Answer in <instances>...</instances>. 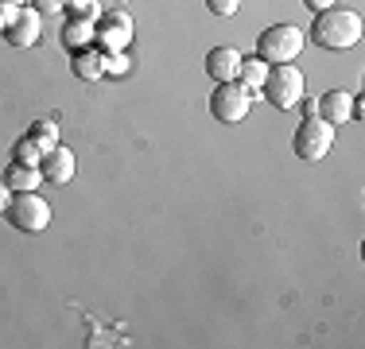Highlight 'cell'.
<instances>
[{
  "label": "cell",
  "mask_w": 365,
  "mask_h": 349,
  "mask_svg": "<svg viewBox=\"0 0 365 349\" xmlns=\"http://www.w3.org/2000/svg\"><path fill=\"white\" fill-rule=\"evenodd\" d=\"M361 39V16L350 8H323L311 20V43L323 51H346Z\"/></svg>",
  "instance_id": "obj_1"
},
{
  "label": "cell",
  "mask_w": 365,
  "mask_h": 349,
  "mask_svg": "<svg viewBox=\"0 0 365 349\" xmlns=\"http://www.w3.org/2000/svg\"><path fill=\"white\" fill-rule=\"evenodd\" d=\"M303 43H307L303 28H295V24H272V28L260 31V39H257V58L268 63V66L295 63L299 51H303Z\"/></svg>",
  "instance_id": "obj_2"
},
{
  "label": "cell",
  "mask_w": 365,
  "mask_h": 349,
  "mask_svg": "<svg viewBox=\"0 0 365 349\" xmlns=\"http://www.w3.org/2000/svg\"><path fill=\"white\" fill-rule=\"evenodd\" d=\"M260 93L268 98V105L280 113L295 109L303 101V70L292 66V63H280V66H268V78L260 85Z\"/></svg>",
  "instance_id": "obj_3"
},
{
  "label": "cell",
  "mask_w": 365,
  "mask_h": 349,
  "mask_svg": "<svg viewBox=\"0 0 365 349\" xmlns=\"http://www.w3.org/2000/svg\"><path fill=\"white\" fill-rule=\"evenodd\" d=\"M253 98L241 82H214V93H210V113L218 125H241L253 109Z\"/></svg>",
  "instance_id": "obj_4"
},
{
  "label": "cell",
  "mask_w": 365,
  "mask_h": 349,
  "mask_svg": "<svg viewBox=\"0 0 365 349\" xmlns=\"http://www.w3.org/2000/svg\"><path fill=\"white\" fill-rule=\"evenodd\" d=\"M4 217H8V225L20 229V233H43L51 225V206L43 194H36V190H24V194H12Z\"/></svg>",
  "instance_id": "obj_5"
},
{
  "label": "cell",
  "mask_w": 365,
  "mask_h": 349,
  "mask_svg": "<svg viewBox=\"0 0 365 349\" xmlns=\"http://www.w3.org/2000/svg\"><path fill=\"white\" fill-rule=\"evenodd\" d=\"M330 144H334V128H330L323 117H315V113H311L292 136V152L299 155V160H307V163L323 160V155L330 152Z\"/></svg>",
  "instance_id": "obj_6"
},
{
  "label": "cell",
  "mask_w": 365,
  "mask_h": 349,
  "mask_svg": "<svg viewBox=\"0 0 365 349\" xmlns=\"http://www.w3.org/2000/svg\"><path fill=\"white\" fill-rule=\"evenodd\" d=\"M74 171H78V163H74V152L71 147H51L47 155L39 160V174H43V182H51V187H66V182L74 179Z\"/></svg>",
  "instance_id": "obj_7"
},
{
  "label": "cell",
  "mask_w": 365,
  "mask_h": 349,
  "mask_svg": "<svg viewBox=\"0 0 365 349\" xmlns=\"http://www.w3.org/2000/svg\"><path fill=\"white\" fill-rule=\"evenodd\" d=\"M315 117H323L330 128L350 125V120H354V93H346V90H327L323 98L315 101Z\"/></svg>",
  "instance_id": "obj_8"
},
{
  "label": "cell",
  "mask_w": 365,
  "mask_h": 349,
  "mask_svg": "<svg viewBox=\"0 0 365 349\" xmlns=\"http://www.w3.org/2000/svg\"><path fill=\"white\" fill-rule=\"evenodd\" d=\"M39 31H43V24H39V12L36 8H16V16H12V24L4 28V39L12 43V47H31V43L39 39Z\"/></svg>",
  "instance_id": "obj_9"
},
{
  "label": "cell",
  "mask_w": 365,
  "mask_h": 349,
  "mask_svg": "<svg viewBox=\"0 0 365 349\" xmlns=\"http://www.w3.org/2000/svg\"><path fill=\"white\" fill-rule=\"evenodd\" d=\"M93 39H98L101 47H109V51H120L128 39H133V20H128L120 8H113L109 16H101V31L93 35Z\"/></svg>",
  "instance_id": "obj_10"
},
{
  "label": "cell",
  "mask_w": 365,
  "mask_h": 349,
  "mask_svg": "<svg viewBox=\"0 0 365 349\" xmlns=\"http://www.w3.org/2000/svg\"><path fill=\"white\" fill-rule=\"evenodd\" d=\"M237 66H241V55L233 47H214L206 55V74L214 82H237Z\"/></svg>",
  "instance_id": "obj_11"
},
{
  "label": "cell",
  "mask_w": 365,
  "mask_h": 349,
  "mask_svg": "<svg viewBox=\"0 0 365 349\" xmlns=\"http://www.w3.org/2000/svg\"><path fill=\"white\" fill-rule=\"evenodd\" d=\"M0 179H4V187L12 190V194H24V190H36V187H39L43 174H39V167H31V163H16V160H12Z\"/></svg>",
  "instance_id": "obj_12"
},
{
  "label": "cell",
  "mask_w": 365,
  "mask_h": 349,
  "mask_svg": "<svg viewBox=\"0 0 365 349\" xmlns=\"http://www.w3.org/2000/svg\"><path fill=\"white\" fill-rule=\"evenodd\" d=\"M74 78L78 82H98L101 74H106V55L101 51H93V47H82V51H74Z\"/></svg>",
  "instance_id": "obj_13"
},
{
  "label": "cell",
  "mask_w": 365,
  "mask_h": 349,
  "mask_svg": "<svg viewBox=\"0 0 365 349\" xmlns=\"http://www.w3.org/2000/svg\"><path fill=\"white\" fill-rule=\"evenodd\" d=\"M264 78H268V63H260L257 55L241 58V66H237V82L245 85L249 93H260V85H264Z\"/></svg>",
  "instance_id": "obj_14"
},
{
  "label": "cell",
  "mask_w": 365,
  "mask_h": 349,
  "mask_svg": "<svg viewBox=\"0 0 365 349\" xmlns=\"http://www.w3.org/2000/svg\"><path fill=\"white\" fill-rule=\"evenodd\" d=\"M66 47H71V51L93 47V20H90V16H74V20H71V28H66Z\"/></svg>",
  "instance_id": "obj_15"
},
{
  "label": "cell",
  "mask_w": 365,
  "mask_h": 349,
  "mask_svg": "<svg viewBox=\"0 0 365 349\" xmlns=\"http://www.w3.org/2000/svg\"><path fill=\"white\" fill-rule=\"evenodd\" d=\"M28 140H31V144L39 147L43 155H47L51 147H58V128L51 125V120H36V125L28 128Z\"/></svg>",
  "instance_id": "obj_16"
},
{
  "label": "cell",
  "mask_w": 365,
  "mask_h": 349,
  "mask_svg": "<svg viewBox=\"0 0 365 349\" xmlns=\"http://www.w3.org/2000/svg\"><path fill=\"white\" fill-rule=\"evenodd\" d=\"M12 160H16V163H31V167H39L43 152H39L36 144H31L28 136H24V140H16V147H12Z\"/></svg>",
  "instance_id": "obj_17"
},
{
  "label": "cell",
  "mask_w": 365,
  "mask_h": 349,
  "mask_svg": "<svg viewBox=\"0 0 365 349\" xmlns=\"http://www.w3.org/2000/svg\"><path fill=\"white\" fill-rule=\"evenodd\" d=\"M125 70H128V55L109 51V55H106V74H125Z\"/></svg>",
  "instance_id": "obj_18"
},
{
  "label": "cell",
  "mask_w": 365,
  "mask_h": 349,
  "mask_svg": "<svg viewBox=\"0 0 365 349\" xmlns=\"http://www.w3.org/2000/svg\"><path fill=\"white\" fill-rule=\"evenodd\" d=\"M206 8H210L214 16H233L241 8V0H206Z\"/></svg>",
  "instance_id": "obj_19"
},
{
  "label": "cell",
  "mask_w": 365,
  "mask_h": 349,
  "mask_svg": "<svg viewBox=\"0 0 365 349\" xmlns=\"http://www.w3.org/2000/svg\"><path fill=\"white\" fill-rule=\"evenodd\" d=\"M31 8L39 16H51V12H63V0H31Z\"/></svg>",
  "instance_id": "obj_20"
},
{
  "label": "cell",
  "mask_w": 365,
  "mask_h": 349,
  "mask_svg": "<svg viewBox=\"0 0 365 349\" xmlns=\"http://www.w3.org/2000/svg\"><path fill=\"white\" fill-rule=\"evenodd\" d=\"M12 16H16V8H12V4H0V35H4L8 24H12Z\"/></svg>",
  "instance_id": "obj_21"
},
{
  "label": "cell",
  "mask_w": 365,
  "mask_h": 349,
  "mask_svg": "<svg viewBox=\"0 0 365 349\" xmlns=\"http://www.w3.org/2000/svg\"><path fill=\"white\" fill-rule=\"evenodd\" d=\"M8 202H12V190H8V187H4V179H0V214L8 209Z\"/></svg>",
  "instance_id": "obj_22"
},
{
  "label": "cell",
  "mask_w": 365,
  "mask_h": 349,
  "mask_svg": "<svg viewBox=\"0 0 365 349\" xmlns=\"http://www.w3.org/2000/svg\"><path fill=\"white\" fill-rule=\"evenodd\" d=\"M303 4H307L311 12H323V8H334V0H303Z\"/></svg>",
  "instance_id": "obj_23"
},
{
  "label": "cell",
  "mask_w": 365,
  "mask_h": 349,
  "mask_svg": "<svg viewBox=\"0 0 365 349\" xmlns=\"http://www.w3.org/2000/svg\"><path fill=\"white\" fill-rule=\"evenodd\" d=\"M0 4H12V8H24L28 0H0Z\"/></svg>",
  "instance_id": "obj_24"
},
{
  "label": "cell",
  "mask_w": 365,
  "mask_h": 349,
  "mask_svg": "<svg viewBox=\"0 0 365 349\" xmlns=\"http://www.w3.org/2000/svg\"><path fill=\"white\" fill-rule=\"evenodd\" d=\"M109 4H113V8H125V4H128V0H109Z\"/></svg>",
  "instance_id": "obj_25"
}]
</instances>
